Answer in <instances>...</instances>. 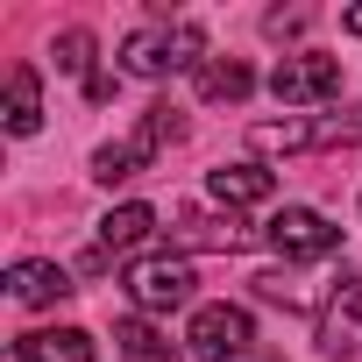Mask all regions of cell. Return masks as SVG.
I'll use <instances>...</instances> for the list:
<instances>
[{
    "mask_svg": "<svg viewBox=\"0 0 362 362\" xmlns=\"http://www.w3.org/2000/svg\"><path fill=\"white\" fill-rule=\"evenodd\" d=\"M192 64H206V36L192 22H177V29H135L121 43V71H135V78H170V71H192Z\"/></svg>",
    "mask_w": 362,
    "mask_h": 362,
    "instance_id": "1",
    "label": "cell"
},
{
    "mask_svg": "<svg viewBox=\"0 0 362 362\" xmlns=\"http://www.w3.org/2000/svg\"><path fill=\"white\" fill-rule=\"evenodd\" d=\"M177 135H185V121H177V107H149L142 114V128L128 135V142H107L100 156H93V177H100V185H121V177H135L163 142H177Z\"/></svg>",
    "mask_w": 362,
    "mask_h": 362,
    "instance_id": "2",
    "label": "cell"
},
{
    "mask_svg": "<svg viewBox=\"0 0 362 362\" xmlns=\"http://www.w3.org/2000/svg\"><path fill=\"white\" fill-rule=\"evenodd\" d=\"M263 242H270L284 263H320V256L341 249V228H334L327 214H313V206H284V214H270Z\"/></svg>",
    "mask_w": 362,
    "mask_h": 362,
    "instance_id": "3",
    "label": "cell"
},
{
    "mask_svg": "<svg viewBox=\"0 0 362 362\" xmlns=\"http://www.w3.org/2000/svg\"><path fill=\"white\" fill-rule=\"evenodd\" d=\"M192 263L185 256H135L128 263V298H135V313H170V305H185L192 298Z\"/></svg>",
    "mask_w": 362,
    "mask_h": 362,
    "instance_id": "4",
    "label": "cell"
},
{
    "mask_svg": "<svg viewBox=\"0 0 362 362\" xmlns=\"http://www.w3.org/2000/svg\"><path fill=\"white\" fill-rule=\"evenodd\" d=\"M249 341H256V327H249L242 305H199L192 327H185V348H192L199 362H235Z\"/></svg>",
    "mask_w": 362,
    "mask_h": 362,
    "instance_id": "5",
    "label": "cell"
},
{
    "mask_svg": "<svg viewBox=\"0 0 362 362\" xmlns=\"http://www.w3.org/2000/svg\"><path fill=\"white\" fill-rule=\"evenodd\" d=\"M270 93L284 107H313V100H334L341 93V57H320V50H298L270 71Z\"/></svg>",
    "mask_w": 362,
    "mask_h": 362,
    "instance_id": "6",
    "label": "cell"
},
{
    "mask_svg": "<svg viewBox=\"0 0 362 362\" xmlns=\"http://www.w3.org/2000/svg\"><path fill=\"white\" fill-rule=\"evenodd\" d=\"M206 192L235 214V206H263L270 192H277V170H263V163H221V170H206Z\"/></svg>",
    "mask_w": 362,
    "mask_h": 362,
    "instance_id": "7",
    "label": "cell"
},
{
    "mask_svg": "<svg viewBox=\"0 0 362 362\" xmlns=\"http://www.w3.org/2000/svg\"><path fill=\"white\" fill-rule=\"evenodd\" d=\"M149 235H156V206L128 199V206H114V214L100 221V256H128V249H142Z\"/></svg>",
    "mask_w": 362,
    "mask_h": 362,
    "instance_id": "8",
    "label": "cell"
},
{
    "mask_svg": "<svg viewBox=\"0 0 362 362\" xmlns=\"http://www.w3.org/2000/svg\"><path fill=\"white\" fill-rule=\"evenodd\" d=\"M15 355L22 362H93V334H78V327H36V334L15 341Z\"/></svg>",
    "mask_w": 362,
    "mask_h": 362,
    "instance_id": "9",
    "label": "cell"
},
{
    "mask_svg": "<svg viewBox=\"0 0 362 362\" xmlns=\"http://www.w3.org/2000/svg\"><path fill=\"white\" fill-rule=\"evenodd\" d=\"M170 235L185 242V249H249V242H256L235 214H228V221H221V214H177V228H170Z\"/></svg>",
    "mask_w": 362,
    "mask_h": 362,
    "instance_id": "10",
    "label": "cell"
},
{
    "mask_svg": "<svg viewBox=\"0 0 362 362\" xmlns=\"http://www.w3.org/2000/svg\"><path fill=\"white\" fill-rule=\"evenodd\" d=\"M8 291H15L22 305H57V298H71L78 284H71L57 263H36V256H29V263H15V270H8Z\"/></svg>",
    "mask_w": 362,
    "mask_h": 362,
    "instance_id": "11",
    "label": "cell"
},
{
    "mask_svg": "<svg viewBox=\"0 0 362 362\" xmlns=\"http://www.w3.org/2000/svg\"><path fill=\"white\" fill-rule=\"evenodd\" d=\"M249 93H256V71H249L242 57H206V64H199V100H214V107L228 100V107H235V100H249Z\"/></svg>",
    "mask_w": 362,
    "mask_h": 362,
    "instance_id": "12",
    "label": "cell"
},
{
    "mask_svg": "<svg viewBox=\"0 0 362 362\" xmlns=\"http://www.w3.org/2000/svg\"><path fill=\"white\" fill-rule=\"evenodd\" d=\"M43 128V86H36V64H15L8 71V135H36Z\"/></svg>",
    "mask_w": 362,
    "mask_h": 362,
    "instance_id": "13",
    "label": "cell"
},
{
    "mask_svg": "<svg viewBox=\"0 0 362 362\" xmlns=\"http://www.w3.org/2000/svg\"><path fill=\"white\" fill-rule=\"evenodd\" d=\"M114 341H121V355H128V362H177V341H170L163 327H149L142 313H135V320H121V327H114Z\"/></svg>",
    "mask_w": 362,
    "mask_h": 362,
    "instance_id": "14",
    "label": "cell"
},
{
    "mask_svg": "<svg viewBox=\"0 0 362 362\" xmlns=\"http://www.w3.org/2000/svg\"><path fill=\"white\" fill-rule=\"evenodd\" d=\"M50 57H57V71H71V78H86V71H93V36H86V29H64ZM93 78H100V71H93Z\"/></svg>",
    "mask_w": 362,
    "mask_h": 362,
    "instance_id": "15",
    "label": "cell"
},
{
    "mask_svg": "<svg viewBox=\"0 0 362 362\" xmlns=\"http://www.w3.org/2000/svg\"><path fill=\"white\" fill-rule=\"evenodd\" d=\"M341 29H348V36H362V8H348V15H341Z\"/></svg>",
    "mask_w": 362,
    "mask_h": 362,
    "instance_id": "16",
    "label": "cell"
},
{
    "mask_svg": "<svg viewBox=\"0 0 362 362\" xmlns=\"http://www.w3.org/2000/svg\"><path fill=\"white\" fill-rule=\"evenodd\" d=\"M355 320H362V291H355Z\"/></svg>",
    "mask_w": 362,
    "mask_h": 362,
    "instance_id": "17",
    "label": "cell"
}]
</instances>
